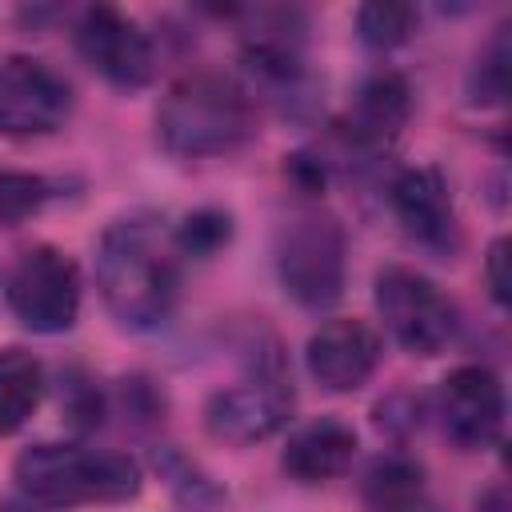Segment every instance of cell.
Masks as SVG:
<instances>
[{
    "mask_svg": "<svg viewBox=\"0 0 512 512\" xmlns=\"http://www.w3.org/2000/svg\"><path fill=\"white\" fill-rule=\"evenodd\" d=\"M228 236H232L228 212H220V208H200V212H192V216L180 220V228L172 232V244H176V252H184V256H212L216 248L228 244Z\"/></svg>",
    "mask_w": 512,
    "mask_h": 512,
    "instance_id": "20",
    "label": "cell"
},
{
    "mask_svg": "<svg viewBox=\"0 0 512 512\" xmlns=\"http://www.w3.org/2000/svg\"><path fill=\"white\" fill-rule=\"evenodd\" d=\"M4 296L24 328L44 336L68 332L80 316V268L68 252L36 244L16 260Z\"/></svg>",
    "mask_w": 512,
    "mask_h": 512,
    "instance_id": "6",
    "label": "cell"
},
{
    "mask_svg": "<svg viewBox=\"0 0 512 512\" xmlns=\"http://www.w3.org/2000/svg\"><path fill=\"white\" fill-rule=\"evenodd\" d=\"M376 308L392 340L412 356H436L456 336V304L416 268L404 264L380 268Z\"/></svg>",
    "mask_w": 512,
    "mask_h": 512,
    "instance_id": "5",
    "label": "cell"
},
{
    "mask_svg": "<svg viewBox=\"0 0 512 512\" xmlns=\"http://www.w3.org/2000/svg\"><path fill=\"white\" fill-rule=\"evenodd\" d=\"M12 472L24 500L44 508L116 504L140 492V464L132 456L84 444H32L16 456Z\"/></svg>",
    "mask_w": 512,
    "mask_h": 512,
    "instance_id": "3",
    "label": "cell"
},
{
    "mask_svg": "<svg viewBox=\"0 0 512 512\" xmlns=\"http://www.w3.org/2000/svg\"><path fill=\"white\" fill-rule=\"evenodd\" d=\"M440 420L456 448H492L504 432V384L484 364H460L440 384Z\"/></svg>",
    "mask_w": 512,
    "mask_h": 512,
    "instance_id": "10",
    "label": "cell"
},
{
    "mask_svg": "<svg viewBox=\"0 0 512 512\" xmlns=\"http://www.w3.org/2000/svg\"><path fill=\"white\" fill-rule=\"evenodd\" d=\"M44 396V368L24 348H0V436L28 424Z\"/></svg>",
    "mask_w": 512,
    "mask_h": 512,
    "instance_id": "16",
    "label": "cell"
},
{
    "mask_svg": "<svg viewBox=\"0 0 512 512\" xmlns=\"http://www.w3.org/2000/svg\"><path fill=\"white\" fill-rule=\"evenodd\" d=\"M156 136L172 156L188 160L236 152L256 136V100L228 72H188L164 92L156 108Z\"/></svg>",
    "mask_w": 512,
    "mask_h": 512,
    "instance_id": "2",
    "label": "cell"
},
{
    "mask_svg": "<svg viewBox=\"0 0 512 512\" xmlns=\"http://www.w3.org/2000/svg\"><path fill=\"white\" fill-rule=\"evenodd\" d=\"M308 372L332 392H356L380 364V336L356 316H336L308 336Z\"/></svg>",
    "mask_w": 512,
    "mask_h": 512,
    "instance_id": "12",
    "label": "cell"
},
{
    "mask_svg": "<svg viewBox=\"0 0 512 512\" xmlns=\"http://www.w3.org/2000/svg\"><path fill=\"white\" fill-rule=\"evenodd\" d=\"M72 112L68 80L36 56L0 60V132L4 136H48Z\"/></svg>",
    "mask_w": 512,
    "mask_h": 512,
    "instance_id": "7",
    "label": "cell"
},
{
    "mask_svg": "<svg viewBox=\"0 0 512 512\" xmlns=\"http://www.w3.org/2000/svg\"><path fill=\"white\" fill-rule=\"evenodd\" d=\"M76 48L116 88H144L156 72L152 36L112 4H96V8L80 12Z\"/></svg>",
    "mask_w": 512,
    "mask_h": 512,
    "instance_id": "8",
    "label": "cell"
},
{
    "mask_svg": "<svg viewBox=\"0 0 512 512\" xmlns=\"http://www.w3.org/2000/svg\"><path fill=\"white\" fill-rule=\"evenodd\" d=\"M352 456H356L352 424H344L336 416H320V420L300 424L288 436V444L280 452V468L296 484H328L352 468Z\"/></svg>",
    "mask_w": 512,
    "mask_h": 512,
    "instance_id": "13",
    "label": "cell"
},
{
    "mask_svg": "<svg viewBox=\"0 0 512 512\" xmlns=\"http://www.w3.org/2000/svg\"><path fill=\"white\" fill-rule=\"evenodd\" d=\"M52 184L36 172H12V168H0V224L4 228H16L24 224L28 216H36L48 200H52Z\"/></svg>",
    "mask_w": 512,
    "mask_h": 512,
    "instance_id": "18",
    "label": "cell"
},
{
    "mask_svg": "<svg viewBox=\"0 0 512 512\" xmlns=\"http://www.w3.org/2000/svg\"><path fill=\"white\" fill-rule=\"evenodd\" d=\"M388 204L392 216L404 224V232L424 244L428 252H456L460 244V220L448 196V184L440 176V168L432 164H412L404 172H396L392 188H388Z\"/></svg>",
    "mask_w": 512,
    "mask_h": 512,
    "instance_id": "11",
    "label": "cell"
},
{
    "mask_svg": "<svg viewBox=\"0 0 512 512\" xmlns=\"http://www.w3.org/2000/svg\"><path fill=\"white\" fill-rule=\"evenodd\" d=\"M412 116V88L400 72H372L348 112V136L360 148H388Z\"/></svg>",
    "mask_w": 512,
    "mask_h": 512,
    "instance_id": "14",
    "label": "cell"
},
{
    "mask_svg": "<svg viewBox=\"0 0 512 512\" xmlns=\"http://www.w3.org/2000/svg\"><path fill=\"white\" fill-rule=\"evenodd\" d=\"M292 416V384L272 368L232 388L212 392L204 404V428L224 444H256L280 432Z\"/></svg>",
    "mask_w": 512,
    "mask_h": 512,
    "instance_id": "9",
    "label": "cell"
},
{
    "mask_svg": "<svg viewBox=\"0 0 512 512\" xmlns=\"http://www.w3.org/2000/svg\"><path fill=\"white\" fill-rule=\"evenodd\" d=\"M508 60H512V48H508V24H504V28H496L492 44L476 56V68L468 76L472 104H504V96H508Z\"/></svg>",
    "mask_w": 512,
    "mask_h": 512,
    "instance_id": "19",
    "label": "cell"
},
{
    "mask_svg": "<svg viewBox=\"0 0 512 512\" xmlns=\"http://www.w3.org/2000/svg\"><path fill=\"white\" fill-rule=\"evenodd\" d=\"M68 420L76 424V428H96L100 424V392H96V384H88V380H68Z\"/></svg>",
    "mask_w": 512,
    "mask_h": 512,
    "instance_id": "21",
    "label": "cell"
},
{
    "mask_svg": "<svg viewBox=\"0 0 512 512\" xmlns=\"http://www.w3.org/2000/svg\"><path fill=\"white\" fill-rule=\"evenodd\" d=\"M344 228L324 212H296L276 232V272L304 308H328L344 292Z\"/></svg>",
    "mask_w": 512,
    "mask_h": 512,
    "instance_id": "4",
    "label": "cell"
},
{
    "mask_svg": "<svg viewBox=\"0 0 512 512\" xmlns=\"http://www.w3.org/2000/svg\"><path fill=\"white\" fill-rule=\"evenodd\" d=\"M364 512H420L424 504V468L400 452L376 456L360 480Z\"/></svg>",
    "mask_w": 512,
    "mask_h": 512,
    "instance_id": "15",
    "label": "cell"
},
{
    "mask_svg": "<svg viewBox=\"0 0 512 512\" xmlns=\"http://www.w3.org/2000/svg\"><path fill=\"white\" fill-rule=\"evenodd\" d=\"M0 512H36V504L32 500H4Z\"/></svg>",
    "mask_w": 512,
    "mask_h": 512,
    "instance_id": "23",
    "label": "cell"
},
{
    "mask_svg": "<svg viewBox=\"0 0 512 512\" xmlns=\"http://www.w3.org/2000/svg\"><path fill=\"white\" fill-rule=\"evenodd\" d=\"M172 232L156 216H124L108 224L96 248V288L124 328L160 324L180 296V260Z\"/></svg>",
    "mask_w": 512,
    "mask_h": 512,
    "instance_id": "1",
    "label": "cell"
},
{
    "mask_svg": "<svg viewBox=\"0 0 512 512\" xmlns=\"http://www.w3.org/2000/svg\"><path fill=\"white\" fill-rule=\"evenodd\" d=\"M420 24V12L412 4H364L356 12V28H360V40L372 44V48H396L404 44Z\"/></svg>",
    "mask_w": 512,
    "mask_h": 512,
    "instance_id": "17",
    "label": "cell"
},
{
    "mask_svg": "<svg viewBox=\"0 0 512 512\" xmlns=\"http://www.w3.org/2000/svg\"><path fill=\"white\" fill-rule=\"evenodd\" d=\"M484 276H488V292L500 308H508V240H492L488 256H484Z\"/></svg>",
    "mask_w": 512,
    "mask_h": 512,
    "instance_id": "22",
    "label": "cell"
}]
</instances>
